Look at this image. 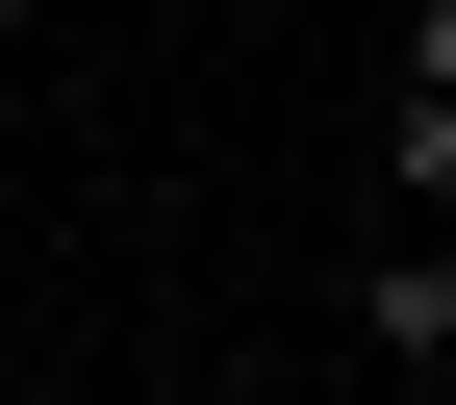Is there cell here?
<instances>
[{
	"instance_id": "6da1fadb",
	"label": "cell",
	"mask_w": 456,
	"mask_h": 405,
	"mask_svg": "<svg viewBox=\"0 0 456 405\" xmlns=\"http://www.w3.org/2000/svg\"><path fill=\"white\" fill-rule=\"evenodd\" d=\"M355 355L456 380V228H406V203H380V254H355Z\"/></svg>"
},
{
	"instance_id": "7a4b0ae2",
	"label": "cell",
	"mask_w": 456,
	"mask_h": 405,
	"mask_svg": "<svg viewBox=\"0 0 456 405\" xmlns=\"http://www.w3.org/2000/svg\"><path fill=\"white\" fill-rule=\"evenodd\" d=\"M380 203H406V228H456V77H406V101H380Z\"/></svg>"
},
{
	"instance_id": "3957f363",
	"label": "cell",
	"mask_w": 456,
	"mask_h": 405,
	"mask_svg": "<svg viewBox=\"0 0 456 405\" xmlns=\"http://www.w3.org/2000/svg\"><path fill=\"white\" fill-rule=\"evenodd\" d=\"M406 77H456V0H406Z\"/></svg>"
},
{
	"instance_id": "277c9868",
	"label": "cell",
	"mask_w": 456,
	"mask_h": 405,
	"mask_svg": "<svg viewBox=\"0 0 456 405\" xmlns=\"http://www.w3.org/2000/svg\"><path fill=\"white\" fill-rule=\"evenodd\" d=\"M0 26H26V0H0Z\"/></svg>"
}]
</instances>
